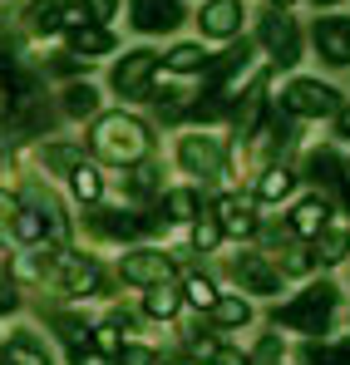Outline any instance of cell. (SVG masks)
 Returning a JSON list of instances; mask_svg holds the SVG:
<instances>
[{
  "label": "cell",
  "instance_id": "6da1fadb",
  "mask_svg": "<svg viewBox=\"0 0 350 365\" xmlns=\"http://www.w3.org/2000/svg\"><path fill=\"white\" fill-rule=\"evenodd\" d=\"M94 148L114 163H143L153 138H148V123L133 119V114H104L94 123Z\"/></svg>",
  "mask_w": 350,
  "mask_h": 365
},
{
  "label": "cell",
  "instance_id": "7a4b0ae2",
  "mask_svg": "<svg viewBox=\"0 0 350 365\" xmlns=\"http://www.w3.org/2000/svg\"><path fill=\"white\" fill-rule=\"evenodd\" d=\"M331 311H336V287H306L296 302L277 306V321L287 326V331H306V336H321L326 331V321H331Z\"/></svg>",
  "mask_w": 350,
  "mask_h": 365
},
{
  "label": "cell",
  "instance_id": "3957f363",
  "mask_svg": "<svg viewBox=\"0 0 350 365\" xmlns=\"http://www.w3.org/2000/svg\"><path fill=\"white\" fill-rule=\"evenodd\" d=\"M287 109L301 114V119H326V114H341V94L331 89V84H321V79H292L287 84Z\"/></svg>",
  "mask_w": 350,
  "mask_h": 365
},
{
  "label": "cell",
  "instance_id": "277c9868",
  "mask_svg": "<svg viewBox=\"0 0 350 365\" xmlns=\"http://www.w3.org/2000/svg\"><path fill=\"white\" fill-rule=\"evenodd\" d=\"M177 163L192 173V178H217L222 173V138L212 133H187L177 143Z\"/></svg>",
  "mask_w": 350,
  "mask_h": 365
},
{
  "label": "cell",
  "instance_id": "5b68a950",
  "mask_svg": "<svg viewBox=\"0 0 350 365\" xmlns=\"http://www.w3.org/2000/svg\"><path fill=\"white\" fill-rule=\"evenodd\" d=\"M232 277H237V287H247V292H257V297H277V292H282V267H272V262L257 257V252L232 257Z\"/></svg>",
  "mask_w": 350,
  "mask_h": 365
},
{
  "label": "cell",
  "instance_id": "8992f818",
  "mask_svg": "<svg viewBox=\"0 0 350 365\" xmlns=\"http://www.w3.org/2000/svg\"><path fill=\"white\" fill-rule=\"evenodd\" d=\"M118 272H123V282H128V287H148V292H153V287H163V282H168L173 262H168L163 252H153V247H138V252H128V257H123V267H118Z\"/></svg>",
  "mask_w": 350,
  "mask_h": 365
},
{
  "label": "cell",
  "instance_id": "52a82bcc",
  "mask_svg": "<svg viewBox=\"0 0 350 365\" xmlns=\"http://www.w3.org/2000/svg\"><path fill=\"white\" fill-rule=\"evenodd\" d=\"M153 69H158V55H153V50H128V55L114 64L109 84H114L118 94H143L148 79H153Z\"/></svg>",
  "mask_w": 350,
  "mask_h": 365
},
{
  "label": "cell",
  "instance_id": "ba28073f",
  "mask_svg": "<svg viewBox=\"0 0 350 365\" xmlns=\"http://www.w3.org/2000/svg\"><path fill=\"white\" fill-rule=\"evenodd\" d=\"M128 15H133V30H143V35H163L182 25L177 0H128Z\"/></svg>",
  "mask_w": 350,
  "mask_h": 365
},
{
  "label": "cell",
  "instance_id": "9c48e42d",
  "mask_svg": "<svg viewBox=\"0 0 350 365\" xmlns=\"http://www.w3.org/2000/svg\"><path fill=\"white\" fill-rule=\"evenodd\" d=\"M262 45L272 50L277 64H296L301 60V35H296V25L282 15V10H272V15L262 20Z\"/></svg>",
  "mask_w": 350,
  "mask_h": 365
},
{
  "label": "cell",
  "instance_id": "30bf717a",
  "mask_svg": "<svg viewBox=\"0 0 350 365\" xmlns=\"http://www.w3.org/2000/svg\"><path fill=\"white\" fill-rule=\"evenodd\" d=\"M316 50H321V60H326V64L346 69V64H350V20H341V15L316 20Z\"/></svg>",
  "mask_w": 350,
  "mask_h": 365
},
{
  "label": "cell",
  "instance_id": "8fae6325",
  "mask_svg": "<svg viewBox=\"0 0 350 365\" xmlns=\"http://www.w3.org/2000/svg\"><path fill=\"white\" fill-rule=\"evenodd\" d=\"M197 25H202L207 40H232L237 30H242V0H207L202 15H197Z\"/></svg>",
  "mask_w": 350,
  "mask_h": 365
},
{
  "label": "cell",
  "instance_id": "7c38bea8",
  "mask_svg": "<svg viewBox=\"0 0 350 365\" xmlns=\"http://www.w3.org/2000/svg\"><path fill=\"white\" fill-rule=\"evenodd\" d=\"M89 232H94V237H104V242H128V237H138V232H143V222H138L133 212L94 207V212H89Z\"/></svg>",
  "mask_w": 350,
  "mask_h": 365
},
{
  "label": "cell",
  "instance_id": "4fadbf2b",
  "mask_svg": "<svg viewBox=\"0 0 350 365\" xmlns=\"http://www.w3.org/2000/svg\"><path fill=\"white\" fill-rule=\"evenodd\" d=\"M0 365H55V361H50V346L35 331H15L0 346Z\"/></svg>",
  "mask_w": 350,
  "mask_h": 365
},
{
  "label": "cell",
  "instance_id": "5bb4252c",
  "mask_svg": "<svg viewBox=\"0 0 350 365\" xmlns=\"http://www.w3.org/2000/svg\"><path fill=\"white\" fill-rule=\"evenodd\" d=\"M306 168H311V182H321L326 192H336V197L346 192V173H350V168L341 163V158H336V153H331V148H316Z\"/></svg>",
  "mask_w": 350,
  "mask_h": 365
},
{
  "label": "cell",
  "instance_id": "9a60e30c",
  "mask_svg": "<svg viewBox=\"0 0 350 365\" xmlns=\"http://www.w3.org/2000/svg\"><path fill=\"white\" fill-rule=\"evenodd\" d=\"M64 292L69 297H84V292H99V267L94 257H64V272H59Z\"/></svg>",
  "mask_w": 350,
  "mask_h": 365
},
{
  "label": "cell",
  "instance_id": "2e32d148",
  "mask_svg": "<svg viewBox=\"0 0 350 365\" xmlns=\"http://www.w3.org/2000/svg\"><path fill=\"white\" fill-rule=\"evenodd\" d=\"M212 212H217V227H222V232H232V237H247V232L257 227V222H252V207H247L242 197H232V192H227V197H217V202H212Z\"/></svg>",
  "mask_w": 350,
  "mask_h": 365
},
{
  "label": "cell",
  "instance_id": "e0dca14e",
  "mask_svg": "<svg viewBox=\"0 0 350 365\" xmlns=\"http://www.w3.org/2000/svg\"><path fill=\"white\" fill-rule=\"evenodd\" d=\"M326 217H331L326 202L306 197V202H296V207H292V222H287V227H292V237H321V232H326Z\"/></svg>",
  "mask_w": 350,
  "mask_h": 365
},
{
  "label": "cell",
  "instance_id": "ac0fdd59",
  "mask_svg": "<svg viewBox=\"0 0 350 365\" xmlns=\"http://www.w3.org/2000/svg\"><path fill=\"white\" fill-rule=\"evenodd\" d=\"M114 50V35L104 25H79L69 30V55H109Z\"/></svg>",
  "mask_w": 350,
  "mask_h": 365
},
{
  "label": "cell",
  "instance_id": "d6986e66",
  "mask_svg": "<svg viewBox=\"0 0 350 365\" xmlns=\"http://www.w3.org/2000/svg\"><path fill=\"white\" fill-rule=\"evenodd\" d=\"M64 15H69V0H35L25 20H30L40 35H55V30H64Z\"/></svg>",
  "mask_w": 350,
  "mask_h": 365
},
{
  "label": "cell",
  "instance_id": "ffe728a7",
  "mask_svg": "<svg viewBox=\"0 0 350 365\" xmlns=\"http://www.w3.org/2000/svg\"><path fill=\"white\" fill-rule=\"evenodd\" d=\"M212 321L227 326V331H237V326L252 321V306H247V297H217V302H212Z\"/></svg>",
  "mask_w": 350,
  "mask_h": 365
},
{
  "label": "cell",
  "instance_id": "44dd1931",
  "mask_svg": "<svg viewBox=\"0 0 350 365\" xmlns=\"http://www.w3.org/2000/svg\"><path fill=\"white\" fill-rule=\"evenodd\" d=\"M197 192L192 187H173L168 197H163V222H187V217H197Z\"/></svg>",
  "mask_w": 350,
  "mask_h": 365
},
{
  "label": "cell",
  "instance_id": "7402d4cb",
  "mask_svg": "<svg viewBox=\"0 0 350 365\" xmlns=\"http://www.w3.org/2000/svg\"><path fill=\"white\" fill-rule=\"evenodd\" d=\"M94 109H99V94H94L89 84H69V89H64V114H69V119H89Z\"/></svg>",
  "mask_w": 350,
  "mask_h": 365
},
{
  "label": "cell",
  "instance_id": "603a6c76",
  "mask_svg": "<svg viewBox=\"0 0 350 365\" xmlns=\"http://www.w3.org/2000/svg\"><path fill=\"white\" fill-rule=\"evenodd\" d=\"M69 187H74V197H79V202H99V197H104V178H99L89 163H79V168L69 173Z\"/></svg>",
  "mask_w": 350,
  "mask_h": 365
},
{
  "label": "cell",
  "instance_id": "cb8c5ba5",
  "mask_svg": "<svg viewBox=\"0 0 350 365\" xmlns=\"http://www.w3.org/2000/svg\"><path fill=\"white\" fill-rule=\"evenodd\" d=\"M292 187H296V178L287 173V168H267L262 182H257V197H262V202H282Z\"/></svg>",
  "mask_w": 350,
  "mask_h": 365
},
{
  "label": "cell",
  "instance_id": "d4e9b609",
  "mask_svg": "<svg viewBox=\"0 0 350 365\" xmlns=\"http://www.w3.org/2000/svg\"><path fill=\"white\" fill-rule=\"evenodd\" d=\"M163 64L177 69V74H192V69H207V55H202V45H173L163 55Z\"/></svg>",
  "mask_w": 350,
  "mask_h": 365
},
{
  "label": "cell",
  "instance_id": "484cf974",
  "mask_svg": "<svg viewBox=\"0 0 350 365\" xmlns=\"http://www.w3.org/2000/svg\"><path fill=\"white\" fill-rule=\"evenodd\" d=\"M177 306H182V297H177V292H168V287H153V292H148V302H143V311H148L153 321H173Z\"/></svg>",
  "mask_w": 350,
  "mask_h": 365
},
{
  "label": "cell",
  "instance_id": "4316f807",
  "mask_svg": "<svg viewBox=\"0 0 350 365\" xmlns=\"http://www.w3.org/2000/svg\"><path fill=\"white\" fill-rule=\"evenodd\" d=\"M45 163H50L55 173H64V178H69V173L84 163V148H74V143H50V148H45Z\"/></svg>",
  "mask_w": 350,
  "mask_h": 365
},
{
  "label": "cell",
  "instance_id": "83f0119b",
  "mask_svg": "<svg viewBox=\"0 0 350 365\" xmlns=\"http://www.w3.org/2000/svg\"><path fill=\"white\" fill-rule=\"evenodd\" d=\"M10 232H15L20 242H40V237H45V217H40L35 207H20L15 222H10Z\"/></svg>",
  "mask_w": 350,
  "mask_h": 365
},
{
  "label": "cell",
  "instance_id": "f1b7e54d",
  "mask_svg": "<svg viewBox=\"0 0 350 365\" xmlns=\"http://www.w3.org/2000/svg\"><path fill=\"white\" fill-rule=\"evenodd\" d=\"M306 365H350V336L336 341V346H311L306 351Z\"/></svg>",
  "mask_w": 350,
  "mask_h": 365
},
{
  "label": "cell",
  "instance_id": "f546056e",
  "mask_svg": "<svg viewBox=\"0 0 350 365\" xmlns=\"http://www.w3.org/2000/svg\"><path fill=\"white\" fill-rule=\"evenodd\" d=\"M350 252V232L346 227H331V232H321V262H341Z\"/></svg>",
  "mask_w": 350,
  "mask_h": 365
},
{
  "label": "cell",
  "instance_id": "4dcf8cb0",
  "mask_svg": "<svg viewBox=\"0 0 350 365\" xmlns=\"http://www.w3.org/2000/svg\"><path fill=\"white\" fill-rule=\"evenodd\" d=\"M182 292H187V302L202 306V311H212V302H217V287H212L207 277H187V282H182Z\"/></svg>",
  "mask_w": 350,
  "mask_h": 365
},
{
  "label": "cell",
  "instance_id": "1f68e13d",
  "mask_svg": "<svg viewBox=\"0 0 350 365\" xmlns=\"http://www.w3.org/2000/svg\"><path fill=\"white\" fill-rule=\"evenodd\" d=\"M217 242H222V227H217L212 217H197V227H192V247H197V252H212Z\"/></svg>",
  "mask_w": 350,
  "mask_h": 365
},
{
  "label": "cell",
  "instance_id": "d6a6232c",
  "mask_svg": "<svg viewBox=\"0 0 350 365\" xmlns=\"http://www.w3.org/2000/svg\"><path fill=\"white\" fill-rule=\"evenodd\" d=\"M128 192H133V197H148V192H158V168L138 163V168H133V178H128Z\"/></svg>",
  "mask_w": 350,
  "mask_h": 365
},
{
  "label": "cell",
  "instance_id": "836d02e7",
  "mask_svg": "<svg viewBox=\"0 0 350 365\" xmlns=\"http://www.w3.org/2000/svg\"><path fill=\"white\" fill-rule=\"evenodd\" d=\"M114 365H158V356H153L148 346H133V341H123V346H118V356H114Z\"/></svg>",
  "mask_w": 350,
  "mask_h": 365
},
{
  "label": "cell",
  "instance_id": "e575fe53",
  "mask_svg": "<svg viewBox=\"0 0 350 365\" xmlns=\"http://www.w3.org/2000/svg\"><path fill=\"white\" fill-rule=\"evenodd\" d=\"M114 5H118V0H84V5H79V15H84V25H99V20H109V15H114Z\"/></svg>",
  "mask_w": 350,
  "mask_h": 365
},
{
  "label": "cell",
  "instance_id": "d590c367",
  "mask_svg": "<svg viewBox=\"0 0 350 365\" xmlns=\"http://www.w3.org/2000/svg\"><path fill=\"white\" fill-rule=\"evenodd\" d=\"M153 104H158V114H163V119H177V114H182V94H177V89L153 94Z\"/></svg>",
  "mask_w": 350,
  "mask_h": 365
},
{
  "label": "cell",
  "instance_id": "8d00e7d4",
  "mask_svg": "<svg viewBox=\"0 0 350 365\" xmlns=\"http://www.w3.org/2000/svg\"><path fill=\"white\" fill-rule=\"evenodd\" d=\"M10 311H20V292H15V282L0 272V316H10Z\"/></svg>",
  "mask_w": 350,
  "mask_h": 365
},
{
  "label": "cell",
  "instance_id": "74e56055",
  "mask_svg": "<svg viewBox=\"0 0 350 365\" xmlns=\"http://www.w3.org/2000/svg\"><path fill=\"white\" fill-rule=\"evenodd\" d=\"M257 361H262V365H282V341H277V336H267V341H262V351H257Z\"/></svg>",
  "mask_w": 350,
  "mask_h": 365
},
{
  "label": "cell",
  "instance_id": "f35d334b",
  "mask_svg": "<svg viewBox=\"0 0 350 365\" xmlns=\"http://www.w3.org/2000/svg\"><path fill=\"white\" fill-rule=\"evenodd\" d=\"M15 212H20V202H15L10 192H0V232H10V222H15Z\"/></svg>",
  "mask_w": 350,
  "mask_h": 365
},
{
  "label": "cell",
  "instance_id": "ab89813d",
  "mask_svg": "<svg viewBox=\"0 0 350 365\" xmlns=\"http://www.w3.org/2000/svg\"><path fill=\"white\" fill-rule=\"evenodd\" d=\"M74 69H89V60H79V55H55V74H74Z\"/></svg>",
  "mask_w": 350,
  "mask_h": 365
},
{
  "label": "cell",
  "instance_id": "60d3db41",
  "mask_svg": "<svg viewBox=\"0 0 350 365\" xmlns=\"http://www.w3.org/2000/svg\"><path fill=\"white\" fill-rule=\"evenodd\" d=\"M212 365H252V361H247V356H237V351H217Z\"/></svg>",
  "mask_w": 350,
  "mask_h": 365
},
{
  "label": "cell",
  "instance_id": "b9f144b4",
  "mask_svg": "<svg viewBox=\"0 0 350 365\" xmlns=\"http://www.w3.org/2000/svg\"><path fill=\"white\" fill-rule=\"evenodd\" d=\"M336 138H350V104L336 114Z\"/></svg>",
  "mask_w": 350,
  "mask_h": 365
},
{
  "label": "cell",
  "instance_id": "7bdbcfd3",
  "mask_svg": "<svg viewBox=\"0 0 350 365\" xmlns=\"http://www.w3.org/2000/svg\"><path fill=\"white\" fill-rule=\"evenodd\" d=\"M272 5H277V10H282V5H292V0H272Z\"/></svg>",
  "mask_w": 350,
  "mask_h": 365
},
{
  "label": "cell",
  "instance_id": "ee69618b",
  "mask_svg": "<svg viewBox=\"0 0 350 365\" xmlns=\"http://www.w3.org/2000/svg\"><path fill=\"white\" fill-rule=\"evenodd\" d=\"M168 365H192V361H168Z\"/></svg>",
  "mask_w": 350,
  "mask_h": 365
},
{
  "label": "cell",
  "instance_id": "f6af8a7d",
  "mask_svg": "<svg viewBox=\"0 0 350 365\" xmlns=\"http://www.w3.org/2000/svg\"><path fill=\"white\" fill-rule=\"evenodd\" d=\"M316 5H336V0H316Z\"/></svg>",
  "mask_w": 350,
  "mask_h": 365
}]
</instances>
